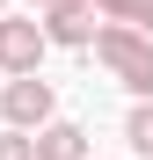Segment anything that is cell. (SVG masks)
<instances>
[{
    "mask_svg": "<svg viewBox=\"0 0 153 160\" xmlns=\"http://www.w3.org/2000/svg\"><path fill=\"white\" fill-rule=\"evenodd\" d=\"M0 8H8V0H0Z\"/></svg>",
    "mask_w": 153,
    "mask_h": 160,
    "instance_id": "obj_10",
    "label": "cell"
},
{
    "mask_svg": "<svg viewBox=\"0 0 153 160\" xmlns=\"http://www.w3.org/2000/svg\"><path fill=\"white\" fill-rule=\"evenodd\" d=\"M0 109H8V124L22 131V138H29V131H44L51 124V80H8V95H0Z\"/></svg>",
    "mask_w": 153,
    "mask_h": 160,
    "instance_id": "obj_2",
    "label": "cell"
},
{
    "mask_svg": "<svg viewBox=\"0 0 153 160\" xmlns=\"http://www.w3.org/2000/svg\"><path fill=\"white\" fill-rule=\"evenodd\" d=\"M29 146H37V160H88V131L80 124H44Z\"/></svg>",
    "mask_w": 153,
    "mask_h": 160,
    "instance_id": "obj_5",
    "label": "cell"
},
{
    "mask_svg": "<svg viewBox=\"0 0 153 160\" xmlns=\"http://www.w3.org/2000/svg\"><path fill=\"white\" fill-rule=\"evenodd\" d=\"M44 58V22H0V66L15 80H29Z\"/></svg>",
    "mask_w": 153,
    "mask_h": 160,
    "instance_id": "obj_3",
    "label": "cell"
},
{
    "mask_svg": "<svg viewBox=\"0 0 153 160\" xmlns=\"http://www.w3.org/2000/svg\"><path fill=\"white\" fill-rule=\"evenodd\" d=\"M95 58L117 73V88H131V95H146V102H153V37L102 22V29H95Z\"/></svg>",
    "mask_w": 153,
    "mask_h": 160,
    "instance_id": "obj_1",
    "label": "cell"
},
{
    "mask_svg": "<svg viewBox=\"0 0 153 160\" xmlns=\"http://www.w3.org/2000/svg\"><path fill=\"white\" fill-rule=\"evenodd\" d=\"M124 138H131V153H146V160H153V102H139V109L124 117Z\"/></svg>",
    "mask_w": 153,
    "mask_h": 160,
    "instance_id": "obj_7",
    "label": "cell"
},
{
    "mask_svg": "<svg viewBox=\"0 0 153 160\" xmlns=\"http://www.w3.org/2000/svg\"><path fill=\"white\" fill-rule=\"evenodd\" d=\"M88 8H102L117 29H139V37H153V0H88Z\"/></svg>",
    "mask_w": 153,
    "mask_h": 160,
    "instance_id": "obj_6",
    "label": "cell"
},
{
    "mask_svg": "<svg viewBox=\"0 0 153 160\" xmlns=\"http://www.w3.org/2000/svg\"><path fill=\"white\" fill-rule=\"evenodd\" d=\"M0 160H37V146L22 138V131H8V138H0Z\"/></svg>",
    "mask_w": 153,
    "mask_h": 160,
    "instance_id": "obj_8",
    "label": "cell"
},
{
    "mask_svg": "<svg viewBox=\"0 0 153 160\" xmlns=\"http://www.w3.org/2000/svg\"><path fill=\"white\" fill-rule=\"evenodd\" d=\"M44 44H95V8L88 0H59L44 15Z\"/></svg>",
    "mask_w": 153,
    "mask_h": 160,
    "instance_id": "obj_4",
    "label": "cell"
},
{
    "mask_svg": "<svg viewBox=\"0 0 153 160\" xmlns=\"http://www.w3.org/2000/svg\"><path fill=\"white\" fill-rule=\"evenodd\" d=\"M29 8H44V15H51V8H59V0H29Z\"/></svg>",
    "mask_w": 153,
    "mask_h": 160,
    "instance_id": "obj_9",
    "label": "cell"
}]
</instances>
